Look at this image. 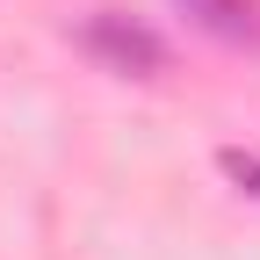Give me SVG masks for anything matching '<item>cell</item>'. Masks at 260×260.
<instances>
[{
  "mask_svg": "<svg viewBox=\"0 0 260 260\" xmlns=\"http://www.w3.org/2000/svg\"><path fill=\"white\" fill-rule=\"evenodd\" d=\"M181 15L195 29H210V37H224V44H253L260 37V8L253 0H181Z\"/></svg>",
  "mask_w": 260,
  "mask_h": 260,
  "instance_id": "2",
  "label": "cell"
},
{
  "mask_svg": "<svg viewBox=\"0 0 260 260\" xmlns=\"http://www.w3.org/2000/svg\"><path fill=\"white\" fill-rule=\"evenodd\" d=\"M217 167H224V181H239L246 195H260V159H253V152H239V145H224V152H217Z\"/></svg>",
  "mask_w": 260,
  "mask_h": 260,
  "instance_id": "3",
  "label": "cell"
},
{
  "mask_svg": "<svg viewBox=\"0 0 260 260\" xmlns=\"http://www.w3.org/2000/svg\"><path fill=\"white\" fill-rule=\"evenodd\" d=\"M87 51L109 65V73H130V80H152V73H167V37L145 22H130L123 8H94L87 15Z\"/></svg>",
  "mask_w": 260,
  "mask_h": 260,
  "instance_id": "1",
  "label": "cell"
}]
</instances>
